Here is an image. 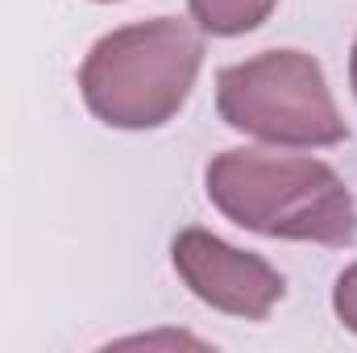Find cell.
Instances as JSON below:
<instances>
[{"mask_svg":"<svg viewBox=\"0 0 357 353\" xmlns=\"http://www.w3.org/2000/svg\"><path fill=\"white\" fill-rule=\"evenodd\" d=\"M274 4L278 0H191V17L212 38H237L245 29H258Z\"/></svg>","mask_w":357,"mask_h":353,"instance_id":"5","label":"cell"},{"mask_svg":"<svg viewBox=\"0 0 357 353\" xmlns=\"http://www.w3.org/2000/svg\"><path fill=\"white\" fill-rule=\"evenodd\" d=\"M208 195L233 225L262 237L316 246H349L357 237L345 179L316 158L225 150L208 163Z\"/></svg>","mask_w":357,"mask_h":353,"instance_id":"1","label":"cell"},{"mask_svg":"<svg viewBox=\"0 0 357 353\" xmlns=\"http://www.w3.org/2000/svg\"><path fill=\"white\" fill-rule=\"evenodd\" d=\"M333 308H337L341 324L357 333V266H349V270L337 278V291H333Z\"/></svg>","mask_w":357,"mask_h":353,"instance_id":"6","label":"cell"},{"mask_svg":"<svg viewBox=\"0 0 357 353\" xmlns=\"http://www.w3.org/2000/svg\"><path fill=\"white\" fill-rule=\"evenodd\" d=\"M199 29L178 17H154L100 38L79 71V88L104 125L154 129L183 108L199 75Z\"/></svg>","mask_w":357,"mask_h":353,"instance_id":"2","label":"cell"},{"mask_svg":"<svg viewBox=\"0 0 357 353\" xmlns=\"http://www.w3.org/2000/svg\"><path fill=\"white\" fill-rule=\"evenodd\" d=\"M216 108L233 129L274 146H337L349 133L320 63L303 50H266L225 67Z\"/></svg>","mask_w":357,"mask_h":353,"instance_id":"3","label":"cell"},{"mask_svg":"<svg viewBox=\"0 0 357 353\" xmlns=\"http://www.w3.org/2000/svg\"><path fill=\"white\" fill-rule=\"evenodd\" d=\"M349 75H354V91H357V42H354V59H349Z\"/></svg>","mask_w":357,"mask_h":353,"instance_id":"7","label":"cell"},{"mask_svg":"<svg viewBox=\"0 0 357 353\" xmlns=\"http://www.w3.org/2000/svg\"><path fill=\"white\" fill-rule=\"evenodd\" d=\"M178 278L216 312L245 316V320H266L270 308L282 299L287 283L270 262L258 254L233 250L220 237L204 229H183L171 246Z\"/></svg>","mask_w":357,"mask_h":353,"instance_id":"4","label":"cell"}]
</instances>
